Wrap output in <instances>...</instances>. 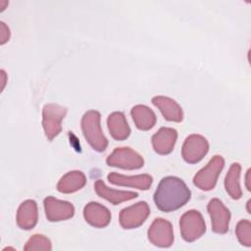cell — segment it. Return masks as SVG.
I'll use <instances>...</instances> for the list:
<instances>
[{"label":"cell","mask_w":251,"mask_h":251,"mask_svg":"<svg viewBox=\"0 0 251 251\" xmlns=\"http://www.w3.org/2000/svg\"><path fill=\"white\" fill-rule=\"evenodd\" d=\"M191 197V191L185 182L177 176L163 177L153 196L156 207L165 213L174 212L184 206Z\"/></svg>","instance_id":"obj_1"},{"label":"cell","mask_w":251,"mask_h":251,"mask_svg":"<svg viewBox=\"0 0 251 251\" xmlns=\"http://www.w3.org/2000/svg\"><path fill=\"white\" fill-rule=\"evenodd\" d=\"M101 116L96 110L85 112L81 118V130L85 140L97 152H103L108 146V140L101 128Z\"/></svg>","instance_id":"obj_2"},{"label":"cell","mask_w":251,"mask_h":251,"mask_svg":"<svg viewBox=\"0 0 251 251\" xmlns=\"http://www.w3.org/2000/svg\"><path fill=\"white\" fill-rule=\"evenodd\" d=\"M224 167V158L221 155H215L208 164L194 176L193 184L204 191L214 189Z\"/></svg>","instance_id":"obj_3"},{"label":"cell","mask_w":251,"mask_h":251,"mask_svg":"<svg viewBox=\"0 0 251 251\" xmlns=\"http://www.w3.org/2000/svg\"><path fill=\"white\" fill-rule=\"evenodd\" d=\"M179 229L183 240L193 242L200 238L206 231V224L197 210L185 212L179 219Z\"/></svg>","instance_id":"obj_4"},{"label":"cell","mask_w":251,"mask_h":251,"mask_svg":"<svg viewBox=\"0 0 251 251\" xmlns=\"http://www.w3.org/2000/svg\"><path fill=\"white\" fill-rule=\"evenodd\" d=\"M67 108L58 104H46L42 110V126L46 137L51 141L62 130L61 123L67 114Z\"/></svg>","instance_id":"obj_5"},{"label":"cell","mask_w":251,"mask_h":251,"mask_svg":"<svg viewBox=\"0 0 251 251\" xmlns=\"http://www.w3.org/2000/svg\"><path fill=\"white\" fill-rule=\"evenodd\" d=\"M106 163L110 167L124 170H138L143 167L144 160L140 154L129 147H119L107 157Z\"/></svg>","instance_id":"obj_6"},{"label":"cell","mask_w":251,"mask_h":251,"mask_svg":"<svg viewBox=\"0 0 251 251\" xmlns=\"http://www.w3.org/2000/svg\"><path fill=\"white\" fill-rule=\"evenodd\" d=\"M150 215V208L145 201L137 202L121 210L119 222L123 228L131 229L142 226Z\"/></svg>","instance_id":"obj_7"},{"label":"cell","mask_w":251,"mask_h":251,"mask_svg":"<svg viewBox=\"0 0 251 251\" xmlns=\"http://www.w3.org/2000/svg\"><path fill=\"white\" fill-rule=\"evenodd\" d=\"M209 151L208 140L200 134H191L183 142L181 156L188 164L200 162Z\"/></svg>","instance_id":"obj_8"},{"label":"cell","mask_w":251,"mask_h":251,"mask_svg":"<svg viewBox=\"0 0 251 251\" xmlns=\"http://www.w3.org/2000/svg\"><path fill=\"white\" fill-rule=\"evenodd\" d=\"M147 234L149 241L157 247L168 248L174 243L173 226L163 218H157L153 221Z\"/></svg>","instance_id":"obj_9"},{"label":"cell","mask_w":251,"mask_h":251,"mask_svg":"<svg viewBox=\"0 0 251 251\" xmlns=\"http://www.w3.org/2000/svg\"><path fill=\"white\" fill-rule=\"evenodd\" d=\"M207 210L211 218L212 230L219 234L227 232L230 222V212L225 204L220 199L214 198L208 203Z\"/></svg>","instance_id":"obj_10"},{"label":"cell","mask_w":251,"mask_h":251,"mask_svg":"<svg viewBox=\"0 0 251 251\" xmlns=\"http://www.w3.org/2000/svg\"><path fill=\"white\" fill-rule=\"evenodd\" d=\"M45 216L49 222L66 221L74 217L75 207L72 203L59 200L53 196H47L44 201Z\"/></svg>","instance_id":"obj_11"},{"label":"cell","mask_w":251,"mask_h":251,"mask_svg":"<svg viewBox=\"0 0 251 251\" xmlns=\"http://www.w3.org/2000/svg\"><path fill=\"white\" fill-rule=\"evenodd\" d=\"M83 218L90 226L103 228L111 222V212L109 209L98 202H89L83 209Z\"/></svg>","instance_id":"obj_12"},{"label":"cell","mask_w":251,"mask_h":251,"mask_svg":"<svg viewBox=\"0 0 251 251\" xmlns=\"http://www.w3.org/2000/svg\"><path fill=\"white\" fill-rule=\"evenodd\" d=\"M108 180L120 186H129L140 190H147L153 183V177L150 175L143 174L137 176H124L118 173H110L107 176Z\"/></svg>","instance_id":"obj_13"},{"label":"cell","mask_w":251,"mask_h":251,"mask_svg":"<svg viewBox=\"0 0 251 251\" xmlns=\"http://www.w3.org/2000/svg\"><path fill=\"white\" fill-rule=\"evenodd\" d=\"M177 131L172 127H161L151 138L153 149L160 155L170 154L176 145Z\"/></svg>","instance_id":"obj_14"},{"label":"cell","mask_w":251,"mask_h":251,"mask_svg":"<svg viewBox=\"0 0 251 251\" xmlns=\"http://www.w3.org/2000/svg\"><path fill=\"white\" fill-rule=\"evenodd\" d=\"M17 225L19 227L25 230L32 229L38 220V211L37 204L34 200L28 199L24 201L17 212Z\"/></svg>","instance_id":"obj_15"},{"label":"cell","mask_w":251,"mask_h":251,"mask_svg":"<svg viewBox=\"0 0 251 251\" xmlns=\"http://www.w3.org/2000/svg\"><path fill=\"white\" fill-rule=\"evenodd\" d=\"M94 189L96 194L109 201L113 205L121 204L122 202L128 201L131 199H134L138 196L136 192L133 191H125V190H116L108 187L105 182L101 179H97L94 183Z\"/></svg>","instance_id":"obj_16"},{"label":"cell","mask_w":251,"mask_h":251,"mask_svg":"<svg viewBox=\"0 0 251 251\" xmlns=\"http://www.w3.org/2000/svg\"><path fill=\"white\" fill-rule=\"evenodd\" d=\"M152 103L160 110L163 117L167 121L176 123L182 121V109L174 99L167 96H155L152 98Z\"/></svg>","instance_id":"obj_17"},{"label":"cell","mask_w":251,"mask_h":251,"mask_svg":"<svg viewBox=\"0 0 251 251\" xmlns=\"http://www.w3.org/2000/svg\"><path fill=\"white\" fill-rule=\"evenodd\" d=\"M107 126L111 136L116 140H125L130 134V127L122 112H114L109 115Z\"/></svg>","instance_id":"obj_18"},{"label":"cell","mask_w":251,"mask_h":251,"mask_svg":"<svg viewBox=\"0 0 251 251\" xmlns=\"http://www.w3.org/2000/svg\"><path fill=\"white\" fill-rule=\"evenodd\" d=\"M86 184V176L80 171H72L64 175L57 183V190L61 193H74Z\"/></svg>","instance_id":"obj_19"},{"label":"cell","mask_w":251,"mask_h":251,"mask_svg":"<svg viewBox=\"0 0 251 251\" xmlns=\"http://www.w3.org/2000/svg\"><path fill=\"white\" fill-rule=\"evenodd\" d=\"M135 126L140 130L151 129L157 121L155 113L145 105H136L130 111Z\"/></svg>","instance_id":"obj_20"},{"label":"cell","mask_w":251,"mask_h":251,"mask_svg":"<svg viewBox=\"0 0 251 251\" xmlns=\"http://www.w3.org/2000/svg\"><path fill=\"white\" fill-rule=\"evenodd\" d=\"M240 172L241 166L238 163L231 164L226 178H225V188L227 194L234 200H238L242 196V190L240 188Z\"/></svg>","instance_id":"obj_21"},{"label":"cell","mask_w":251,"mask_h":251,"mask_svg":"<svg viewBox=\"0 0 251 251\" xmlns=\"http://www.w3.org/2000/svg\"><path fill=\"white\" fill-rule=\"evenodd\" d=\"M235 234L239 243L243 246H251V224L248 220H241L235 227Z\"/></svg>","instance_id":"obj_22"},{"label":"cell","mask_w":251,"mask_h":251,"mask_svg":"<svg viewBox=\"0 0 251 251\" xmlns=\"http://www.w3.org/2000/svg\"><path fill=\"white\" fill-rule=\"evenodd\" d=\"M52 249V243L49 238L42 234L32 235L24 246V250H47Z\"/></svg>","instance_id":"obj_23"},{"label":"cell","mask_w":251,"mask_h":251,"mask_svg":"<svg viewBox=\"0 0 251 251\" xmlns=\"http://www.w3.org/2000/svg\"><path fill=\"white\" fill-rule=\"evenodd\" d=\"M10 38V29L5 25V23L1 22V44L3 45Z\"/></svg>","instance_id":"obj_24"},{"label":"cell","mask_w":251,"mask_h":251,"mask_svg":"<svg viewBox=\"0 0 251 251\" xmlns=\"http://www.w3.org/2000/svg\"><path fill=\"white\" fill-rule=\"evenodd\" d=\"M249 175H250V170L247 171V174H246V188L248 191L251 190L250 186H249Z\"/></svg>","instance_id":"obj_25"},{"label":"cell","mask_w":251,"mask_h":251,"mask_svg":"<svg viewBox=\"0 0 251 251\" xmlns=\"http://www.w3.org/2000/svg\"><path fill=\"white\" fill-rule=\"evenodd\" d=\"M1 73H2V76H3V77H2V78H3V83H2V89H3V88H4V86H5V84H4V80H5V72H4V70H2V72H1Z\"/></svg>","instance_id":"obj_26"}]
</instances>
